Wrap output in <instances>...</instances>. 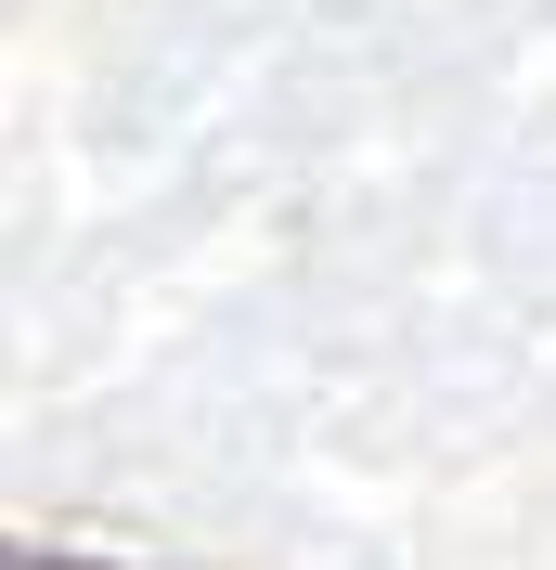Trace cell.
<instances>
[{
	"mask_svg": "<svg viewBox=\"0 0 556 570\" xmlns=\"http://www.w3.org/2000/svg\"><path fill=\"white\" fill-rule=\"evenodd\" d=\"M13 570H91V558H13Z\"/></svg>",
	"mask_w": 556,
	"mask_h": 570,
	"instance_id": "cell-1",
	"label": "cell"
}]
</instances>
